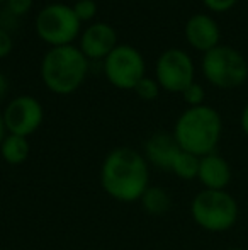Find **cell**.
I'll return each instance as SVG.
<instances>
[{
  "instance_id": "cell-9",
  "label": "cell",
  "mask_w": 248,
  "mask_h": 250,
  "mask_svg": "<svg viewBox=\"0 0 248 250\" xmlns=\"http://www.w3.org/2000/svg\"><path fill=\"white\" fill-rule=\"evenodd\" d=\"M7 133L31 136L43 125L44 111L41 102L33 96H17L7 104L2 112Z\"/></svg>"
},
{
  "instance_id": "cell-15",
  "label": "cell",
  "mask_w": 248,
  "mask_h": 250,
  "mask_svg": "<svg viewBox=\"0 0 248 250\" xmlns=\"http://www.w3.org/2000/svg\"><path fill=\"white\" fill-rule=\"evenodd\" d=\"M139 203H141L143 209L146 213L155 214V216L165 214L170 209V206H172V199H170L169 192L162 188H152V186L145 191Z\"/></svg>"
},
{
  "instance_id": "cell-19",
  "label": "cell",
  "mask_w": 248,
  "mask_h": 250,
  "mask_svg": "<svg viewBox=\"0 0 248 250\" xmlns=\"http://www.w3.org/2000/svg\"><path fill=\"white\" fill-rule=\"evenodd\" d=\"M73 12L78 17V21H90L95 17L97 14V3L94 0H78L73 5Z\"/></svg>"
},
{
  "instance_id": "cell-16",
  "label": "cell",
  "mask_w": 248,
  "mask_h": 250,
  "mask_svg": "<svg viewBox=\"0 0 248 250\" xmlns=\"http://www.w3.org/2000/svg\"><path fill=\"white\" fill-rule=\"evenodd\" d=\"M199 160L201 158L195 157V155L189 153V151L180 150L179 155L175 157L172 165V174H175L182 181H192V179H197L199 172Z\"/></svg>"
},
{
  "instance_id": "cell-12",
  "label": "cell",
  "mask_w": 248,
  "mask_h": 250,
  "mask_svg": "<svg viewBox=\"0 0 248 250\" xmlns=\"http://www.w3.org/2000/svg\"><path fill=\"white\" fill-rule=\"evenodd\" d=\"M221 31L219 26L208 14H194L186 22V40L194 50L208 53L219 44Z\"/></svg>"
},
{
  "instance_id": "cell-18",
  "label": "cell",
  "mask_w": 248,
  "mask_h": 250,
  "mask_svg": "<svg viewBox=\"0 0 248 250\" xmlns=\"http://www.w3.org/2000/svg\"><path fill=\"white\" fill-rule=\"evenodd\" d=\"M204 89H202L201 83L197 82H192L187 89H184L182 92V99L184 102L189 105V107H197V105H202L204 104Z\"/></svg>"
},
{
  "instance_id": "cell-25",
  "label": "cell",
  "mask_w": 248,
  "mask_h": 250,
  "mask_svg": "<svg viewBox=\"0 0 248 250\" xmlns=\"http://www.w3.org/2000/svg\"><path fill=\"white\" fill-rule=\"evenodd\" d=\"M5 136H7V128H5V123H3L2 112H0V145H2V142L5 140Z\"/></svg>"
},
{
  "instance_id": "cell-22",
  "label": "cell",
  "mask_w": 248,
  "mask_h": 250,
  "mask_svg": "<svg viewBox=\"0 0 248 250\" xmlns=\"http://www.w3.org/2000/svg\"><path fill=\"white\" fill-rule=\"evenodd\" d=\"M12 48H14V41L10 33L7 29H3V27H0V58L9 56Z\"/></svg>"
},
{
  "instance_id": "cell-2",
  "label": "cell",
  "mask_w": 248,
  "mask_h": 250,
  "mask_svg": "<svg viewBox=\"0 0 248 250\" xmlns=\"http://www.w3.org/2000/svg\"><path fill=\"white\" fill-rule=\"evenodd\" d=\"M223 135V119L211 105L187 107L173 126V136L184 151L204 157L214 153Z\"/></svg>"
},
{
  "instance_id": "cell-24",
  "label": "cell",
  "mask_w": 248,
  "mask_h": 250,
  "mask_svg": "<svg viewBox=\"0 0 248 250\" xmlns=\"http://www.w3.org/2000/svg\"><path fill=\"white\" fill-rule=\"evenodd\" d=\"M240 126H242V131L245 133V136L248 138V102L243 107L242 116H240Z\"/></svg>"
},
{
  "instance_id": "cell-13",
  "label": "cell",
  "mask_w": 248,
  "mask_h": 250,
  "mask_svg": "<svg viewBox=\"0 0 248 250\" xmlns=\"http://www.w3.org/2000/svg\"><path fill=\"white\" fill-rule=\"evenodd\" d=\"M197 179L204 189L209 191H226V188L231 182V167L228 160L221 155L209 153L201 157L199 160Z\"/></svg>"
},
{
  "instance_id": "cell-5",
  "label": "cell",
  "mask_w": 248,
  "mask_h": 250,
  "mask_svg": "<svg viewBox=\"0 0 248 250\" xmlns=\"http://www.w3.org/2000/svg\"><path fill=\"white\" fill-rule=\"evenodd\" d=\"M202 73L218 89H236L248 79V63L236 48L218 44L202 56Z\"/></svg>"
},
{
  "instance_id": "cell-7",
  "label": "cell",
  "mask_w": 248,
  "mask_h": 250,
  "mask_svg": "<svg viewBox=\"0 0 248 250\" xmlns=\"http://www.w3.org/2000/svg\"><path fill=\"white\" fill-rule=\"evenodd\" d=\"M145 58L131 44H117L104 60V73L117 89L134 90L136 83L145 77Z\"/></svg>"
},
{
  "instance_id": "cell-6",
  "label": "cell",
  "mask_w": 248,
  "mask_h": 250,
  "mask_svg": "<svg viewBox=\"0 0 248 250\" xmlns=\"http://www.w3.org/2000/svg\"><path fill=\"white\" fill-rule=\"evenodd\" d=\"M36 33L51 48L72 44L80 34V21L73 7L66 3H50L36 17Z\"/></svg>"
},
{
  "instance_id": "cell-4",
  "label": "cell",
  "mask_w": 248,
  "mask_h": 250,
  "mask_svg": "<svg viewBox=\"0 0 248 250\" xmlns=\"http://www.w3.org/2000/svg\"><path fill=\"white\" fill-rule=\"evenodd\" d=\"M240 208L228 191L202 189L191 203V216L197 227L211 233L228 231L238 221Z\"/></svg>"
},
{
  "instance_id": "cell-27",
  "label": "cell",
  "mask_w": 248,
  "mask_h": 250,
  "mask_svg": "<svg viewBox=\"0 0 248 250\" xmlns=\"http://www.w3.org/2000/svg\"><path fill=\"white\" fill-rule=\"evenodd\" d=\"M0 2H5V0H0Z\"/></svg>"
},
{
  "instance_id": "cell-11",
  "label": "cell",
  "mask_w": 248,
  "mask_h": 250,
  "mask_svg": "<svg viewBox=\"0 0 248 250\" xmlns=\"http://www.w3.org/2000/svg\"><path fill=\"white\" fill-rule=\"evenodd\" d=\"M180 150L182 148L177 143L173 133L167 131L153 133L143 145V155H145L146 162L165 172L172 170L173 160H175Z\"/></svg>"
},
{
  "instance_id": "cell-14",
  "label": "cell",
  "mask_w": 248,
  "mask_h": 250,
  "mask_svg": "<svg viewBox=\"0 0 248 250\" xmlns=\"http://www.w3.org/2000/svg\"><path fill=\"white\" fill-rule=\"evenodd\" d=\"M29 151L31 146L26 136L10 135V133H7L5 140L0 145V155H2L3 162H7L9 165L24 164L29 157Z\"/></svg>"
},
{
  "instance_id": "cell-8",
  "label": "cell",
  "mask_w": 248,
  "mask_h": 250,
  "mask_svg": "<svg viewBox=\"0 0 248 250\" xmlns=\"http://www.w3.org/2000/svg\"><path fill=\"white\" fill-rule=\"evenodd\" d=\"M155 79L167 92L182 94L194 82V62L184 50L170 48L156 60Z\"/></svg>"
},
{
  "instance_id": "cell-21",
  "label": "cell",
  "mask_w": 248,
  "mask_h": 250,
  "mask_svg": "<svg viewBox=\"0 0 248 250\" xmlns=\"http://www.w3.org/2000/svg\"><path fill=\"white\" fill-rule=\"evenodd\" d=\"M236 2L238 0H202V3L212 12H228L236 5Z\"/></svg>"
},
{
  "instance_id": "cell-23",
  "label": "cell",
  "mask_w": 248,
  "mask_h": 250,
  "mask_svg": "<svg viewBox=\"0 0 248 250\" xmlns=\"http://www.w3.org/2000/svg\"><path fill=\"white\" fill-rule=\"evenodd\" d=\"M7 94H9V80H7V77L0 72V102L5 99Z\"/></svg>"
},
{
  "instance_id": "cell-1",
  "label": "cell",
  "mask_w": 248,
  "mask_h": 250,
  "mask_svg": "<svg viewBox=\"0 0 248 250\" xmlns=\"http://www.w3.org/2000/svg\"><path fill=\"white\" fill-rule=\"evenodd\" d=\"M100 186L109 198L119 203L139 201L150 188V168L145 155L128 146L111 150L100 165Z\"/></svg>"
},
{
  "instance_id": "cell-17",
  "label": "cell",
  "mask_w": 248,
  "mask_h": 250,
  "mask_svg": "<svg viewBox=\"0 0 248 250\" xmlns=\"http://www.w3.org/2000/svg\"><path fill=\"white\" fill-rule=\"evenodd\" d=\"M160 83L156 82V79H152V77H143L134 87V92L141 97L143 101H155L160 94Z\"/></svg>"
},
{
  "instance_id": "cell-26",
  "label": "cell",
  "mask_w": 248,
  "mask_h": 250,
  "mask_svg": "<svg viewBox=\"0 0 248 250\" xmlns=\"http://www.w3.org/2000/svg\"><path fill=\"white\" fill-rule=\"evenodd\" d=\"M225 250H245V249H242V247H229V249H225Z\"/></svg>"
},
{
  "instance_id": "cell-10",
  "label": "cell",
  "mask_w": 248,
  "mask_h": 250,
  "mask_svg": "<svg viewBox=\"0 0 248 250\" xmlns=\"http://www.w3.org/2000/svg\"><path fill=\"white\" fill-rule=\"evenodd\" d=\"M117 46V34L111 24H90L80 36V51L87 60H106L107 55Z\"/></svg>"
},
{
  "instance_id": "cell-28",
  "label": "cell",
  "mask_w": 248,
  "mask_h": 250,
  "mask_svg": "<svg viewBox=\"0 0 248 250\" xmlns=\"http://www.w3.org/2000/svg\"><path fill=\"white\" fill-rule=\"evenodd\" d=\"M247 2H248V0H247Z\"/></svg>"
},
{
  "instance_id": "cell-20",
  "label": "cell",
  "mask_w": 248,
  "mask_h": 250,
  "mask_svg": "<svg viewBox=\"0 0 248 250\" xmlns=\"http://www.w3.org/2000/svg\"><path fill=\"white\" fill-rule=\"evenodd\" d=\"M7 9L12 16H24L33 7V0H5Z\"/></svg>"
},
{
  "instance_id": "cell-3",
  "label": "cell",
  "mask_w": 248,
  "mask_h": 250,
  "mask_svg": "<svg viewBox=\"0 0 248 250\" xmlns=\"http://www.w3.org/2000/svg\"><path fill=\"white\" fill-rule=\"evenodd\" d=\"M89 72V60L73 44L51 48L41 63L44 85L58 96H68L80 89Z\"/></svg>"
}]
</instances>
